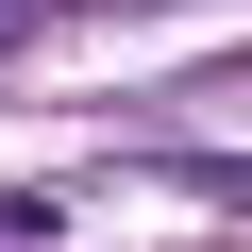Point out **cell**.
I'll return each instance as SVG.
<instances>
[{
  "label": "cell",
  "instance_id": "1",
  "mask_svg": "<svg viewBox=\"0 0 252 252\" xmlns=\"http://www.w3.org/2000/svg\"><path fill=\"white\" fill-rule=\"evenodd\" d=\"M202 185H219V202H235V219H252V168H202Z\"/></svg>",
  "mask_w": 252,
  "mask_h": 252
}]
</instances>
